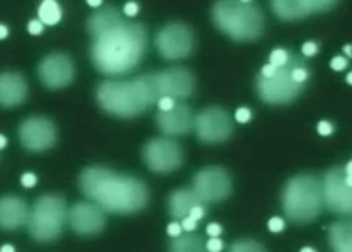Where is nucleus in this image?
<instances>
[{
	"instance_id": "obj_14",
	"label": "nucleus",
	"mask_w": 352,
	"mask_h": 252,
	"mask_svg": "<svg viewBox=\"0 0 352 252\" xmlns=\"http://www.w3.org/2000/svg\"><path fill=\"white\" fill-rule=\"evenodd\" d=\"M39 80L48 89H64L73 83L76 67L72 57L63 52H54L38 65Z\"/></svg>"
},
{
	"instance_id": "obj_41",
	"label": "nucleus",
	"mask_w": 352,
	"mask_h": 252,
	"mask_svg": "<svg viewBox=\"0 0 352 252\" xmlns=\"http://www.w3.org/2000/svg\"><path fill=\"white\" fill-rule=\"evenodd\" d=\"M182 232H183V229H182V225H180L179 222H171V223L168 225V228H167V233H168L170 236L175 238V236L182 235Z\"/></svg>"
},
{
	"instance_id": "obj_47",
	"label": "nucleus",
	"mask_w": 352,
	"mask_h": 252,
	"mask_svg": "<svg viewBox=\"0 0 352 252\" xmlns=\"http://www.w3.org/2000/svg\"><path fill=\"white\" fill-rule=\"evenodd\" d=\"M6 144H8L6 137L5 135H0V150H3L6 147Z\"/></svg>"
},
{
	"instance_id": "obj_16",
	"label": "nucleus",
	"mask_w": 352,
	"mask_h": 252,
	"mask_svg": "<svg viewBox=\"0 0 352 252\" xmlns=\"http://www.w3.org/2000/svg\"><path fill=\"white\" fill-rule=\"evenodd\" d=\"M67 219H69L73 231L83 236L100 233L106 225L104 211L93 202H81L74 205L70 209Z\"/></svg>"
},
{
	"instance_id": "obj_21",
	"label": "nucleus",
	"mask_w": 352,
	"mask_h": 252,
	"mask_svg": "<svg viewBox=\"0 0 352 252\" xmlns=\"http://www.w3.org/2000/svg\"><path fill=\"white\" fill-rule=\"evenodd\" d=\"M124 19H122V15L116 8L106 6L102 10L94 12L93 15L89 18L87 31L94 38L106 31H109L111 28H113V26L120 23Z\"/></svg>"
},
{
	"instance_id": "obj_13",
	"label": "nucleus",
	"mask_w": 352,
	"mask_h": 252,
	"mask_svg": "<svg viewBox=\"0 0 352 252\" xmlns=\"http://www.w3.org/2000/svg\"><path fill=\"white\" fill-rule=\"evenodd\" d=\"M19 139L23 147L34 152L52 148L57 142V128L44 116H32L21 125Z\"/></svg>"
},
{
	"instance_id": "obj_18",
	"label": "nucleus",
	"mask_w": 352,
	"mask_h": 252,
	"mask_svg": "<svg viewBox=\"0 0 352 252\" xmlns=\"http://www.w3.org/2000/svg\"><path fill=\"white\" fill-rule=\"evenodd\" d=\"M30 209L23 198L18 196L0 197V228L15 231L28 223Z\"/></svg>"
},
{
	"instance_id": "obj_3",
	"label": "nucleus",
	"mask_w": 352,
	"mask_h": 252,
	"mask_svg": "<svg viewBox=\"0 0 352 252\" xmlns=\"http://www.w3.org/2000/svg\"><path fill=\"white\" fill-rule=\"evenodd\" d=\"M157 73L140 76L133 80H107L96 90L100 108L118 117L131 119L144 113L160 99Z\"/></svg>"
},
{
	"instance_id": "obj_29",
	"label": "nucleus",
	"mask_w": 352,
	"mask_h": 252,
	"mask_svg": "<svg viewBox=\"0 0 352 252\" xmlns=\"http://www.w3.org/2000/svg\"><path fill=\"white\" fill-rule=\"evenodd\" d=\"M284 228H286V222H284L281 218L274 216L268 220V229L274 233L281 232Z\"/></svg>"
},
{
	"instance_id": "obj_9",
	"label": "nucleus",
	"mask_w": 352,
	"mask_h": 252,
	"mask_svg": "<svg viewBox=\"0 0 352 252\" xmlns=\"http://www.w3.org/2000/svg\"><path fill=\"white\" fill-rule=\"evenodd\" d=\"M155 45L160 56L164 60H183L190 56L195 49V32L186 23L173 22L157 34Z\"/></svg>"
},
{
	"instance_id": "obj_31",
	"label": "nucleus",
	"mask_w": 352,
	"mask_h": 252,
	"mask_svg": "<svg viewBox=\"0 0 352 252\" xmlns=\"http://www.w3.org/2000/svg\"><path fill=\"white\" fill-rule=\"evenodd\" d=\"M252 117V113L248 108H239L236 112H235V119L239 122V124H247L251 121Z\"/></svg>"
},
{
	"instance_id": "obj_25",
	"label": "nucleus",
	"mask_w": 352,
	"mask_h": 252,
	"mask_svg": "<svg viewBox=\"0 0 352 252\" xmlns=\"http://www.w3.org/2000/svg\"><path fill=\"white\" fill-rule=\"evenodd\" d=\"M38 18L44 25H57L63 18V10L57 0H43L38 8Z\"/></svg>"
},
{
	"instance_id": "obj_51",
	"label": "nucleus",
	"mask_w": 352,
	"mask_h": 252,
	"mask_svg": "<svg viewBox=\"0 0 352 252\" xmlns=\"http://www.w3.org/2000/svg\"><path fill=\"white\" fill-rule=\"evenodd\" d=\"M351 78H352V74L349 73V74H348V77H346V83H348V84H351V83H352Z\"/></svg>"
},
{
	"instance_id": "obj_19",
	"label": "nucleus",
	"mask_w": 352,
	"mask_h": 252,
	"mask_svg": "<svg viewBox=\"0 0 352 252\" xmlns=\"http://www.w3.org/2000/svg\"><path fill=\"white\" fill-rule=\"evenodd\" d=\"M28 96V83L19 73H0V106L15 108Z\"/></svg>"
},
{
	"instance_id": "obj_15",
	"label": "nucleus",
	"mask_w": 352,
	"mask_h": 252,
	"mask_svg": "<svg viewBox=\"0 0 352 252\" xmlns=\"http://www.w3.org/2000/svg\"><path fill=\"white\" fill-rule=\"evenodd\" d=\"M160 96L173 98L175 102L186 100L196 90V78L193 73L183 67H173L157 73Z\"/></svg>"
},
{
	"instance_id": "obj_6",
	"label": "nucleus",
	"mask_w": 352,
	"mask_h": 252,
	"mask_svg": "<svg viewBox=\"0 0 352 252\" xmlns=\"http://www.w3.org/2000/svg\"><path fill=\"white\" fill-rule=\"evenodd\" d=\"M69 216L64 197L57 194H45L39 197L34 209L30 211L28 231L38 242L56 241L61 235Z\"/></svg>"
},
{
	"instance_id": "obj_49",
	"label": "nucleus",
	"mask_w": 352,
	"mask_h": 252,
	"mask_svg": "<svg viewBox=\"0 0 352 252\" xmlns=\"http://www.w3.org/2000/svg\"><path fill=\"white\" fill-rule=\"evenodd\" d=\"M344 51L346 52L348 57H351V56H352V48H351V45H345V47H344Z\"/></svg>"
},
{
	"instance_id": "obj_7",
	"label": "nucleus",
	"mask_w": 352,
	"mask_h": 252,
	"mask_svg": "<svg viewBox=\"0 0 352 252\" xmlns=\"http://www.w3.org/2000/svg\"><path fill=\"white\" fill-rule=\"evenodd\" d=\"M299 61V58H294L292 56L286 64L281 65V67H277L273 76H256L255 86L263 102L268 104L281 106L294 102L302 95V91L305 90V84L294 82V78L292 76L294 65Z\"/></svg>"
},
{
	"instance_id": "obj_34",
	"label": "nucleus",
	"mask_w": 352,
	"mask_h": 252,
	"mask_svg": "<svg viewBox=\"0 0 352 252\" xmlns=\"http://www.w3.org/2000/svg\"><path fill=\"white\" fill-rule=\"evenodd\" d=\"M175 103H177V102H175L173 98H168V96H162V98H160L158 102H157L160 111H162V112L170 111Z\"/></svg>"
},
{
	"instance_id": "obj_38",
	"label": "nucleus",
	"mask_w": 352,
	"mask_h": 252,
	"mask_svg": "<svg viewBox=\"0 0 352 252\" xmlns=\"http://www.w3.org/2000/svg\"><path fill=\"white\" fill-rule=\"evenodd\" d=\"M124 13L126 16H137L140 13V5L137 2H128L125 6H124Z\"/></svg>"
},
{
	"instance_id": "obj_33",
	"label": "nucleus",
	"mask_w": 352,
	"mask_h": 252,
	"mask_svg": "<svg viewBox=\"0 0 352 252\" xmlns=\"http://www.w3.org/2000/svg\"><path fill=\"white\" fill-rule=\"evenodd\" d=\"M223 249V241L218 238H212V240L208 241L206 244V251L208 252H221Z\"/></svg>"
},
{
	"instance_id": "obj_40",
	"label": "nucleus",
	"mask_w": 352,
	"mask_h": 252,
	"mask_svg": "<svg viewBox=\"0 0 352 252\" xmlns=\"http://www.w3.org/2000/svg\"><path fill=\"white\" fill-rule=\"evenodd\" d=\"M205 214H206L205 205H199V206H195V207L190 210V214H188V216H190L192 219H195V220L197 222V220L203 219V216H205Z\"/></svg>"
},
{
	"instance_id": "obj_12",
	"label": "nucleus",
	"mask_w": 352,
	"mask_h": 252,
	"mask_svg": "<svg viewBox=\"0 0 352 252\" xmlns=\"http://www.w3.org/2000/svg\"><path fill=\"white\" fill-rule=\"evenodd\" d=\"M323 203L332 214L349 215L352 210V189L345 183V171L340 165L324 172L322 181Z\"/></svg>"
},
{
	"instance_id": "obj_23",
	"label": "nucleus",
	"mask_w": 352,
	"mask_h": 252,
	"mask_svg": "<svg viewBox=\"0 0 352 252\" xmlns=\"http://www.w3.org/2000/svg\"><path fill=\"white\" fill-rule=\"evenodd\" d=\"M274 15L281 21H299L306 18L300 0H270Z\"/></svg>"
},
{
	"instance_id": "obj_36",
	"label": "nucleus",
	"mask_w": 352,
	"mask_h": 252,
	"mask_svg": "<svg viewBox=\"0 0 352 252\" xmlns=\"http://www.w3.org/2000/svg\"><path fill=\"white\" fill-rule=\"evenodd\" d=\"M43 31H44V23L39 19H32L28 23V32L31 35H39V34H43Z\"/></svg>"
},
{
	"instance_id": "obj_46",
	"label": "nucleus",
	"mask_w": 352,
	"mask_h": 252,
	"mask_svg": "<svg viewBox=\"0 0 352 252\" xmlns=\"http://www.w3.org/2000/svg\"><path fill=\"white\" fill-rule=\"evenodd\" d=\"M0 252H15V248H13L12 245H3L2 248H0Z\"/></svg>"
},
{
	"instance_id": "obj_2",
	"label": "nucleus",
	"mask_w": 352,
	"mask_h": 252,
	"mask_svg": "<svg viewBox=\"0 0 352 252\" xmlns=\"http://www.w3.org/2000/svg\"><path fill=\"white\" fill-rule=\"evenodd\" d=\"M148 48L145 26L122 21L109 31L93 38L90 58L104 76H125L138 67Z\"/></svg>"
},
{
	"instance_id": "obj_26",
	"label": "nucleus",
	"mask_w": 352,
	"mask_h": 252,
	"mask_svg": "<svg viewBox=\"0 0 352 252\" xmlns=\"http://www.w3.org/2000/svg\"><path fill=\"white\" fill-rule=\"evenodd\" d=\"M340 0H300V5L306 15H314V13H322L331 10Z\"/></svg>"
},
{
	"instance_id": "obj_20",
	"label": "nucleus",
	"mask_w": 352,
	"mask_h": 252,
	"mask_svg": "<svg viewBox=\"0 0 352 252\" xmlns=\"http://www.w3.org/2000/svg\"><path fill=\"white\" fill-rule=\"evenodd\" d=\"M205 205L193 189H179L170 194L168 210L174 219H184L195 206Z\"/></svg>"
},
{
	"instance_id": "obj_10",
	"label": "nucleus",
	"mask_w": 352,
	"mask_h": 252,
	"mask_svg": "<svg viewBox=\"0 0 352 252\" xmlns=\"http://www.w3.org/2000/svg\"><path fill=\"white\" fill-rule=\"evenodd\" d=\"M193 190L205 203L222 202L232 193V179L223 167L210 165L195 176Z\"/></svg>"
},
{
	"instance_id": "obj_43",
	"label": "nucleus",
	"mask_w": 352,
	"mask_h": 252,
	"mask_svg": "<svg viewBox=\"0 0 352 252\" xmlns=\"http://www.w3.org/2000/svg\"><path fill=\"white\" fill-rule=\"evenodd\" d=\"M276 70H277V67H274L273 64H265L264 67L261 69V73H260V76H263V77H270V76H273L274 73H276Z\"/></svg>"
},
{
	"instance_id": "obj_27",
	"label": "nucleus",
	"mask_w": 352,
	"mask_h": 252,
	"mask_svg": "<svg viewBox=\"0 0 352 252\" xmlns=\"http://www.w3.org/2000/svg\"><path fill=\"white\" fill-rule=\"evenodd\" d=\"M229 252H267L265 247L258 241L254 240H241L236 241Z\"/></svg>"
},
{
	"instance_id": "obj_35",
	"label": "nucleus",
	"mask_w": 352,
	"mask_h": 252,
	"mask_svg": "<svg viewBox=\"0 0 352 252\" xmlns=\"http://www.w3.org/2000/svg\"><path fill=\"white\" fill-rule=\"evenodd\" d=\"M318 49H319V48H318V44H316V43L309 41V43L303 44V47H302V54H303L305 57H314V56H316Z\"/></svg>"
},
{
	"instance_id": "obj_39",
	"label": "nucleus",
	"mask_w": 352,
	"mask_h": 252,
	"mask_svg": "<svg viewBox=\"0 0 352 252\" xmlns=\"http://www.w3.org/2000/svg\"><path fill=\"white\" fill-rule=\"evenodd\" d=\"M182 229L186 232H193L197 227V222L195 219H192L190 216H186L184 219H182Z\"/></svg>"
},
{
	"instance_id": "obj_48",
	"label": "nucleus",
	"mask_w": 352,
	"mask_h": 252,
	"mask_svg": "<svg viewBox=\"0 0 352 252\" xmlns=\"http://www.w3.org/2000/svg\"><path fill=\"white\" fill-rule=\"evenodd\" d=\"M344 171H345V174H351L352 176V163L351 161H348V164L344 168Z\"/></svg>"
},
{
	"instance_id": "obj_8",
	"label": "nucleus",
	"mask_w": 352,
	"mask_h": 252,
	"mask_svg": "<svg viewBox=\"0 0 352 252\" xmlns=\"http://www.w3.org/2000/svg\"><path fill=\"white\" fill-rule=\"evenodd\" d=\"M142 160L151 171L168 174L183 165L184 150L171 138H154L144 145Z\"/></svg>"
},
{
	"instance_id": "obj_4",
	"label": "nucleus",
	"mask_w": 352,
	"mask_h": 252,
	"mask_svg": "<svg viewBox=\"0 0 352 252\" xmlns=\"http://www.w3.org/2000/svg\"><path fill=\"white\" fill-rule=\"evenodd\" d=\"M216 28L236 43H251L263 36L265 16L260 6L241 0H216L212 8Z\"/></svg>"
},
{
	"instance_id": "obj_30",
	"label": "nucleus",
	"mask_w": 352,
	"mask_h": 252,
	"mask_svg": "<svg viewBox=\"0 0 352 252\" xmlns=\"http://www.w3.org/2000/svg\"><path fill=\"white\" fill-rule=\"evenodd\" d=\"M346 65H348V60L342 56H336L331 61V69L333 71H342L344 69H346Z\"/></svg>"
},
{
	"instance_id": "obj_52",
	"label": "nucleus",
	"mask_w": 352,
	"mask_h": 252,
	"mask_svg": "<svg viewBox=\"0 0 352 252\" xmlns=\"http://www.w3.org/2000/svg\"><path fill=\"white\" fill-rule=\"evenodd\" d=\"M241 2H243V3H251L252 0H241Z\"/></svg>"
},
{
	"instance_id": "obj_45",
	"label": "nucleus",
	"mask_w": 352,
	"mask_h": 252,
	"mask_svg": "<svg viewBox=\"0 0 352 252\" xmlns=\"http://www.w3.org/2000/svg\"><path fill=\"white\" fill-rule=\"evenodd\" d=\"M103 3V0H87V5L91 8H99Z\"/></svg>"
},
{
	"instance_id": "obj_50",
	"label": "nucleus",
	"mask_w": 352,
	"mask_h": 252,
	"mask_svg": "<svg viewBox=\"0 0 352 252\" xmlns=\"http://www.w3.org/2000/svg\"><path fill=\"white\" fill-rule=\"evenodd\" d=\"M300 252H316V251L312 247H305L300 249Z\"/></svg>"
},
{
	"instance_id": "obj_28",
	"label": "nucleus",
	"mask_w": 352,
	"mask_h": 252,
	"mask_svg": "<svg viewBox=\"0 0 352 252\" xmlns=\"http://www.w3.org/2000/svg\"><path fill=\"white\" fill-rule=\"evenodd\" d=\"M292 54L289 51L283 48H276L272 54H270V64H273L274 67H281V65L286 64L290 60Z\"/></svg>"
},
{
	"instance_id": "obj_11",
	"label": "nucleus",
	"mask_w": 352,
	"mask_h": 252,
	"mask_svg": "<svg viewBox=\"0 0 352 252\" xmlns=\"http://www.w3.org/2000/svg\"><path fill=\"white\" fill-rule=\"evenodd\" d=\"M195 128L201 142L221 144L231 138L234 125L231 116L219 106H210L203 109L195 117Z\"/></svg>"
},
{
	"instance_id": "obj_5",
	"label": "nucleus",
	"mask_w": 352,
	"mask_h": 252,
	"mask_svg": "<svg viewBox=\"0 0 352 252\" xmlns=\"http://www.w3.org/2000/svg\"><path fill=\"white\" fill-rule=\"evenodd\" d=\"M281 205L286 218L297 225H306L319 218L323 210L322 181L314 174L292 177L281 193Z\"/></svg>"
},
{
	"instance_id": "obj_22",
	"label": "nucleus",
	"mask_w": 352,
	"mask_h": 252,
	"mask_svg": "<svg viewBox=\"0 0 352 252\" xmlns=\"http://www.w3.org/2000/svg\"><path fill=\"white\" fill-rule=\"evenodd\" d=\"M329 242L333 252H352V227L349 220L332 225L329 228Z\"/></svg>"
},
{
	"instance_id": "obj_24",
	"label": "nucleus",
	"mask_w": 352,
	"mask_h": 252,
	"mask_svg": "<svg viewBox=\"0 0 352 252\" xmlns=\"http://www.w3.org/2000/svg\"><path fill=\"white\" fill-rule=\"evenodd\" d=\"M168 252H208L203 238L197 233L187 232L175 236L170 242Z\"/></svg>"
},
{
	"instance_id": "obj_1",
	"label": "nucleus",
	"mask_w": 352,
	"mask_h": 252,
	"mask_svg": "<svg viewBox=\"0 0 352 252\" xmlns=\"http://www.w3.org/2000/svg\"><path fill=\"white\" fill-rule=\"evenodd\" d=\"M80 190L103 211L116 215H132L142 210L150 198L146 184L132 176L93 165L80 174Z\"/></svg>"
},
{
	"instance_id": "obj_37",
	"label": "nucleus",
	"mask_w": 352,
	"mask_h": 252,
	"mask_svg": "<svg viewBox=\"0 0 352 252\" xmlns=\"http://www.w3.org/2000/svg\"><path fill=\"white\" fill-rule=\"evenodd\" d=\"M21 181H22L23 187L31 189V187H34V185L36 184L38 179H36V176L34 174V172H25V174H23L22 179H21Z\"/></svg>"
},
{
	"instance_id": "obj_32",
	"label": "nucleus",
	"mask_w": 352,
	"mask_h": 252,
	"mask_svg": "<svg viewBox=\"0 0 352 252\" xmlns=\"http://www.w3.org/2000/svg\"><path fill=\"white\" fill-rule=\"evenodd\" d=\"M318 134L322 137H329L333 134V125L328 121H320L318 124Z\"/></svg>"
},
{
	"instance_id": "obj_44",
	"label": "nucleus",
	"mask_w": 352,
	"mask_h": 252,
	"mask_svg": "<svg viewBox=\"0 0 352 252\" xmlns=\"http://www.w3.org/2000/svg\"><path fill=\"white\" fill-rule=\"evenodd\" d=\"M9 34V30L6 28L5 25H0V39H5Z\"/></svg>"
},
{
	"instance_id": "obj_17",
	"label": "nucleus",
	"mask_w": 352,
	"mask_h": 252,
	"mask_svg": "<svg viewBox=\"0 0 352 252\" xmlns=\"http://www.w3.org/2000/svg\"><path fill=\"white\" fill-rule=\"evenodd\" d=\"M157 125L166 137H182L195 128V115L190 106L175 103L170 111H160L157 115Z\"/></svg>"
},
{
	"instance_id": "obj_42",
	"label": "nucleus",
	"mask_w": 352,
	"mask_h": 252,
	"mask_svg": "<svg viewBox=\"0 0 352 252\" xmlns=\"http://www.w3.org/2000/svg\"><path fill=\"white\" fill-rule=\"evenodd\" d=\"M206 232L208 235H210L212 238H218L221 233H222V227L219 223H209L208 228H206Z\"/></svg>"
}]
</instances>
